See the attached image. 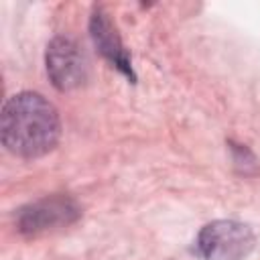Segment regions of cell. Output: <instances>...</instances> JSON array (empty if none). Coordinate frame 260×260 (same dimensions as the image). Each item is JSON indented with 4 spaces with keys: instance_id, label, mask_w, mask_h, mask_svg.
<instances>
[{
    "instance_id": "obj_4",
    "label": "cell",
    "mask_w": 260,
    "mask_h": 260,
    "mask_svg": "<svg viewBox=\"0 0 260 260\" xmlns=\"http://www.w3.org/2000/svg\"><path fill=\"white\" fill-rule=\"evenodd\" d=\"M45 67L49 81L59 91H73L87 81V59L77 41L71 37H55L47 45Z\"/></svg>"
},
{
    "instance_id": "obj_2",
    "label": "cell",
    "mask_w": 260,
    "mask_h": 260,
    "mask_svg": "<svg viewBox=\"0 0 260 260\" xmlns=\"http://www.w3.org/2000/svg\"><path fill=\"white\" fill-rule=\"evenodd\" d=\"M256 246L252 228L238 219H215L195 238V252L203 260H244Z\"/></svg>"
},
{
    "instance_id": "obj_3",
    "label": "cell",
    "mask_w": 260,
    "mask_h": 260,
    "mask_svg": "<svg viewBox=\"0 0 260 260\" xmlns=\"http://www.w3.org/2000/svg\"><path fill=\"white\" fill-rule=\"evenodd\" d=\"M81 217V205L69 195H47L16 209V230L26 238H39L75 223Z\"/></svg>"
},
{
    "instance_id": "obj_5",
    "label": "cell",
    "mask_w": 260,
    "mask_h": 260,
    "mask_svg": "<svg viewBox=\"0 0 260 260\" xmlns=\"http://www.w3.org/2000/svg\"><path fill=\"white\" fill-rule=\"evenodd\" d=\"M89 35H91V41L95 45V49L100 51V55L112 65L116 67L122 75H126L132 83L136 81V73H134V67H132V59H130V53L126 51L114 22L110 20L108 12L104 8H93L91 16H89Z\"/></svg>"
},
{
    "instance_id": "obj_1",
    "label": "cell",
    "mask_w": 260,
    "mask_h": 260,
    "mask_svg": "<svg viewBox=\"0 0 260 260\" xmlns=\"http://www.w3.org/2000/svg\"><path fill=\"white\" fill-rule=\"evenodd\" d=\"M0 136L4 148L20 158L49 154L61 138L57 108L37 91H18L2 108Z\"/></svg>"
}]
</instances>
